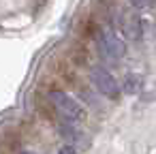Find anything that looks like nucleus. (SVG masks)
<instances>
[{"instance_id": "f257e3e1", "label": "nucleus", "mask_w": 156, "mask_h": 154, "mask_svg": "<svg viewBox=\"0 0 156 154\" xmlns=\"http://www.w3.org/2000/svg\"><path fill=\"white\" fill-rule=\"evenodd\" d=\"M49 101H51V105L64 116V118H71V120H79L81 116H83V109H81V105L71 96V94H66V92H60V90H51L49 92Z\"/></svg>"}, {"instance_id": "f03ea898", "label": "nucleus", "mask_w": 156, "mask_h": 154, "mask_svg": "<svg viewBox=\"0 0 156 154\" xmlns=\"http://www.w3.org/2000/svg\"><path fill=\"white\" fill-rule=\"evenodd\" d=\"M90 79H92L94 88H96L101 94H105L107 98H118V94H120V86H118L115 77H113L107 69H103V66H94L92 73H90Z\"/></svg>"}, {"instance_id": "423d86ee", "label": "nucleus", "mask_w": 156, "mask_h": 154, "mask_svg": "<svg viewBox=\"0 0 156 154\" xmlns=\"http://www.w3.org/2000/svg\"><path fill=\"white\" fill-rule=\"evenodd\" d=\"M58 154H77V152H75V148H71V145H66V148H62V150H60Z\"/></svg>"}, {"instance_id": "0eeeda50", "label": "nucleus", "mask_w": 156, "mask_h": 154, "mask_svg": "<svg viewBox=\"0 0 156 154\" xmlns=\"http://www.w3.org/2000/svg\"><path fill=\"white\" fill-rule=\"evenodd\" d=\"M22 154H34V152H22Z\"/></svg>"}, {"instance_id": "7ed1b4c3", "label": "nucleus", "mask_w": 156, "mask_h": 154, "mask_svg": "<svg viewBox=\"0 0 156 154\" xmlns=\"http://www.w3.org/2000/svg\"><path fill=\"white\" fill-rule=\"evenodd\" d=\"M101 49H103L109 58H113V60H118V58H122V56L126 54V45H124V41H122L118 34H113V32H105V34H103Z\"/></svg>"}, {"instance_id": "20e7f679", "label": "nucleus", "mask_w": 156, "mask_h": 154, "mask_svg": "<svg viewBox=\"0 0 156 154\" xmlns=\"http://www.w3.org/2000/svg\"><path fill=\"white\" fill-rule=\"evenodd\" d=\"M122 32L130 41H135V39L141 37V22H139V15L137 13H130L128 11V13L122 15Z\"/></svg>"}, {"instance_id": "39448f33", "label": "nucleus", "mask_w": 156, "mask_h": 154, "mask_svg": "<svg viewBox=\"0 0 156 154\" xmlns=\"http://www.w3.org/2000/svg\"><path fill=\"white\" fill-rule=\"evenodd\" d=\"M128 2H130L135 9H143V7L147 5V0H128Z\"/></svg>"}]
</instances>
